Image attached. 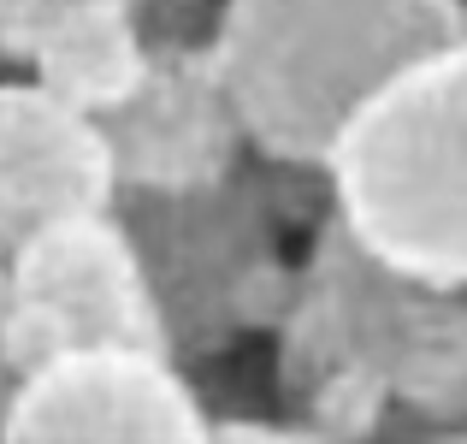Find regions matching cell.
<instances>
[{
	"label": "cell",
	"instance_id": "1",
	"mask_svg": "<svg viewBox=\"0 0 467 444\" xmlns=\"http://www.w3.org/2000/svg\"><path fill=\"white\" fill-rule=\"evenodd\" d=\"M467 30V0H225L213 71L225 113L285 166H326L355 113Z\"/></svg>",
	"mask_w": 467,
	"mask_h": 444
},
{
	"label": "cell",
	"instance_id": "2",
	"mask_svg": "<svg viewBox=\"0 0 467 444\" xmlns=\"http://www.w3.org/2000/svg\"><path fill=\"white\" fill-rule=\"evenodd\" d=\"M343 243L420 291H467V30L402 66L326 154Z\"/></svg>",
	"mask_w": 467,
	"mask_h": 444
},
{
	"label": "cell",
	"instance_id": "3",
	"mask_svg": "<svg viewBox=\"0 0 467 444\" xmlns=\"http://www.w3.org/2000/svg\"><path fill=\"white\" fill-rule=\"evenodd\" d=\"M6 332L18 367L83 344H154L171 350L166 302L142 261V243L113 207L47 219L0 261Z\"/></svg>",
	"mask_w": 467,
	"mask_h": 444
},
{
	"label": "cell",
	"instance_id": "4",
	"mask_svg": "<svg viewBox=\"0 0 467 444\" xmlns=\"http://www.w3.org/2000/svg\"><path fill=\"white\" fill-rule=\"evenodd\" d=\"M178 350L83 344L18 367L0 439H213Z\"/></svg>",
	"mask_w": 467,
	"mask_h": 444
},
{
	"label": "cell",
	"instance_id": "5",
	"mask_svg": "<svg viewBox=\"0 0 467 444\" xmlns=\"http://www.w3.org/2000/svg\"><path fill=\"white\" fill-rule=\"evenodd\" d=\"M125 154L113 119L47 78H0V261L47 219L113 207Z\"/></svg>",
	"mask_w": 467,
	"mask_h": 444
},
{
	"label": "cell",
	"instance_id": "6",
	"mask_svg": "<svg viewBox=\"0 0 467 444\" xmlns=\"http://www.w3.org/2000/svg\"><path fill=\"white\" fill-rule=\"evenodd\" d=\"M137 12L142 6H95L54 24L30 48V71L47 78L59 95H71V101L119 119L149 90V54H142V36H137Z\"/></svg>",
	"mask_w": 467,
	"mask_h": 444
},
{
	"label": "cell",
	"instance_id": "7",
	"mask_svg": "<svg viewBox=\"0 0 467 444\" xmlns=\"http://www.w3.org/2000/svg\"><path fill=\"white\" fill-rule=\"evenodd\" d=\"M95 6H149V0H0V59H30V48L54 24Z\"/></svg>",
	"mask_w": 467,
	"mask_h": 444
},
{
	"label": "cell",
	"instance_id": "8",
	"mask_svg": "<svg viewBox=\"0 0 467 444\" xmlns=\"http://www.w3.org/2000/svg\"><path fill=\"white\" fill-rule=\"evenodd\" d=\"M12 386H18V355H12V332H6V273H0V433H6Z\"/></svg>",
	"mask_w": 467,
	"mask_h": 444
}]
</instances>
